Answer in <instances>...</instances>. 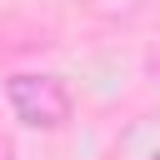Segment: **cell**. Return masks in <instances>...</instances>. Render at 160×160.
Here are the masks:
<instances>
[{
    "label": "cell",
    "mask_w": 160,
    "mask_h": 160,
    "mask_svg": "<svg viewBox=\"0 0 160 160\" xmlns=\"http://www.w3.org/2000/svg\"><path fill=\"white\" fill-rule=\"evenodd\" d=\"M5 95H10L15 120L30 125V130H55V125H65L70 110H75L65 80H55V75H10V80H5Z\"/></svg>",
    "instance_id": "6da1fadb"
},
{
    "label": "cell",
    "mask_w": 160,
    "mask_h": 160,
    "mask_svg": "<svg viewBox=\"0 0 160 160\" xmlns=\"http://www.w3.org/2000/svg\"><path fill=\"white\" fill-rule=\"evenodd\" d=\"M150 160H160V155H150Z\"/></svg>",
    "instance_id": "7a4b0ae2"
}]
</instances>
